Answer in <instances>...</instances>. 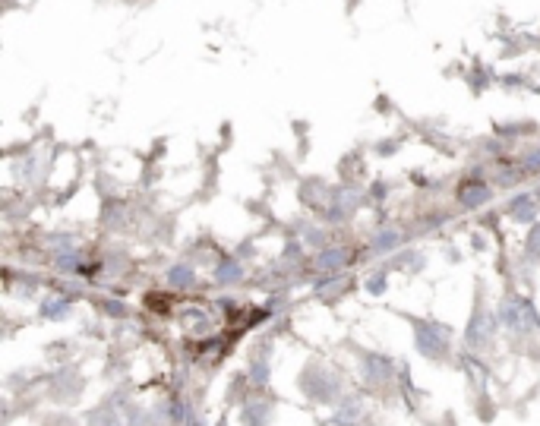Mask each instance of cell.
Returning a JSON list of instances; mask_svg holds the SVG:
<instances>
[{
	"label": "cell",
	"mask_w": 540,
	"mask_h": 426,
	"mask_svg": "<svg viewBox=\"0 0 540 426\" xmlns=\"http://www.w3.org/2000/svg\"><path fill=\"white\" fill-rule=\"evenodd\" d=\"M534 212H537V202L531 199V196H518V199L509 205V215L518 218V222H531V218H534Z\"/></svg>",
	"instance_id": "8"
},
{
	"label": "cell",
	"mask_w": 540,
	"mask_h": 426,
	"mask_svg": "<svg viewBox=\"0 0 540 426\" xmlns=\"http://www.w3.org/2000/svg\"><path fill=\"white\" fill-rule=\"evenodd\" d=\"M417 348L423 350V354H446L449 350V328L446 326H420L417 328Z\"/></svg>",
	"instance_id": "2"
},
{
	"label": "cell",
	"mask_w": 540,
	"mask_h": 426,
	"mask_svg": "<svg viewBox=\"0 0 540 426\" xmlns=\"http://www.w3.org/2000/svg\"><path fill=\"white\" fill-rule=\"evenodd\" d=\"M363 373H367L370 382H385L392 376V363L385 357H379V354H370L367 360H363Z\"/></svg>",
	"instance_id": "6"
},
{
	"label": "cell",
	"mask_w": 540,
	"mask_h": 426,
	"mask_svg": "<svg viewBox=\"0 0 540 426\" xmlns=\"http://www.w3.org/2000/svg\"><path fill=\"white\" fill-rule=\"evenodd\" d=\"M108 316H127V306H118V300H105V306H101Z\"/></svg>",
	"instance_id": "14"
},
{
	"label": "cell",
	"mask_w": 540,
	"mask_h": 426,
	"mask_svg": "<svg viewBox=\"0 0 540 426\" xmlns=\"http://www.w3.org/2000/svg\"><path fill=\"white\" fill-rule=\"evenodd\" d=\"M521 165H524V171H540V149H528V152H524Z\"/></svg>",
	"instance_id": "11"
},
{
	"label": "cell",
	"mask_w": 540,
	"mask_h": 426,
	"mask_svg": "<svg viewBox=\"0 0 540 426\" xmlns=\"http://www.w3.org/2000/svg\"><path fill=\"white\" fill-rule=\"evenodd\" d=\"M528 253L534 256V259H540V224L531 227V237H528Z\"/></svg>",
	"instance_id": "12"
},
{
	"label": "cell",
	"mask_w": 540,
	"mask_h": 426,
	"mask_svg": "<svg viewBox=\"0 0 540 426\" xmlns=\"http://www.w3.org/2000/svg\"><path fill=\"white\" fill-rule=\"evenodd\" d=\"M385 288H389L385 275H370V281H367V291H370V293H383Z\"/></svg>",
	"instance_id": "13"
},
{
	"label": "cell",
	"mask_w": 540,
	"mask_h": 426,
	"mask_svg": "<svg viewBox=\"0 0 540 426\" xmlns=\"http://www.w3.org/2000/svg\"><path fill=\"white\" fill-rule=\"evenodd\" d=\"M490 196H493V189L487 187V183H480V180H468V183H462V187H458V202H462L464 209L487 205V202H490Z\"/></svg>",
	"instance_id": "3"
},
{
	"label": "cell",
	"mask_w": 540,
	"mask_h": 426,
	"mask_svg": "<svg viewBox=\"0 0 540 426\" xmlns=\"http://www.w3.org/2000/svg\"><path fill=\"white\" fill-rule=\"evenodd\" d=\"M348 249H341V246H326V249H319V256H316V269H323V271H335V269H341V266H348Z\"/></svg>",
	"instance_id": "4"
},
{
	"label": "cell",
	"mask_w": 540,
	"mask_h": 426,
	"mask_svg": "<svg viewBox=\"0 0 540 426\" xmlns=\"http://www.w3.org/2000/svg\"><path fill=\"white\" fill-rule=\"evenodd\" d=\"M240 278H244V266H240V259L228 256V259L218 262V269H215V284H237Z\"/></svg>",
	"instance_id": "5"
},
{
	"label": "cell",
	"mask_w": 540,
	"mask_h": 426,
	"mask_svg": "<svg viewBox=\"0 0 540 426\" xmlns=\"http://www.w3.org/2000/svg\"><path fill=\"white\" fill-rule=\"evenodd\" d=\"M502 322H506L512 332H531V328H540L534 306L524 303V300H518V297L502 300Z\"/></svg>",
	"instance_id": "1"
},
{
	"label": "cell",
	"mask_w": 540,
	"mask_h": 426,
	"mask_svg": "<svg viewBox=\"0 0 540 426\" xmlns=\"http://www.w3.org/2000/svg\"><path fill=\"white\" fill-rule=\"evenodd\" d=\"M167 284H171V288H177V291L193 288V284H196V271L189 269V266H184V262H180V266H171V269H167Z\"/></svg>",
	"instance_id": "7"
},
{
	"label": "cell",
	"mask_w": 540,
	"mask_h": 426,
	"mask_svg": "<svg viewBox=\"0 0 540 426\" xmlns=\"http://www.w3.org/2000/svg\"><path fill=\"white\" fill-rule=\"evenodd\" d=\"M67 313H70L67 297H48L45 303H41V316H45V319H63Z\"/></svg>",
	"instance_id": "9"
},
{
	"label": "cell",
	"mask_w": 540,
	"mask_h": 426,
	"mask_svg": "<svg viewBox=\"0 0 540 426\" xmlns=\"http://www.w3.org/2000/svg\"><path fill=\"white\" fill-rule=\"evenodd\" d=\"M398 240H401V234H398V231H392V227H385V231L373 240V249H376V253H389V249H395V246H398Z\"/></svg>",
	"instance_id": "10"
}]
</instances>
